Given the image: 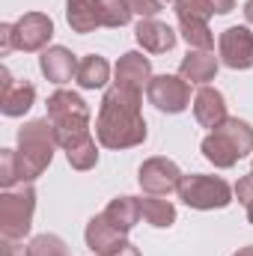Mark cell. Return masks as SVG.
<instances>
[{
    "label": "cell",
    "mask_w": 253,
    "mask_h": 256,
    "mask_svg": "<svg viewBox=\"0 0 253 256\" xmlns=\"http://www.w3.org/2000/svg\"><path fill=\"white\" fill-rule=\"evenodd\" d=\"M161 3H179V0H161Z\"/></svg>",
    "instance_id": "e575fe53"
},
{
    "label": "cell",
    "mask_w": 253,
    "mask_h": 256,
    "mask_svg": "<svg viewBox=\"0 0 253 256\" xmlns=\"http://www.w3.org/2000/svg\"><path fill=\"white\" fill-rule=\"evenodd\" d=\"M134 36L143 45V51H149V54H167V51L176 48L173 27H167L158 18H140V24L134 27Z\"/></svg>",
    "instance_id": "e0dca14e"
},
{
    "label": "cell",
    "mask_w": 253,
    "mask_h": 256,
    "mask_svg": "<svg viewBox=\"0 0 253 256\" xmlns=\"http://www.w3.org/2000/svg\"><path fill=\"white\" fill-rule=\"evenodd\" d=\"M27 256H68V248L60 236H36L30 244H27Z\"/></svg>",
    "instance_id": "603a6c76"
},
{
    "label": "cell",
    "mask_w": 253,
    "mask_h": 256,
    "mask_svg": "<svg viewBox=\"0 0 253 256\" xmlns=\"http://www.w3.org/2000/svg\"><path fill=\"white\" fill-rule=\"evenodd\" d=\"M114 256H140V250H137V248H134V244L128 242L126 248H120V250H116V254H114Z\"/></svg>",
    "instance_id": "1f68e13d"
},
{
    "label": "cell",
    "mask_w": 253,
    "mask_h": 256,
    "mask_svg": "<svg viewBox=\"0 0 253 256\" xmlns=\"http://www.w3.org/2000/svg\"><path fill=\"white\" fill-rule=\"evenodd\" d=\"M236 196H238V202L248 208V220L253 224V173L238 179V185H236Z\"/></svg>",
    "instance_id": "4316f807"
},
{
    "label": "cell",
    "mask_w": 253,
    "mask_h": 256,
    "mask_svg": "<svg viewBox=\"0 0 253 256\" xmlns=\"http://www.w3.org/2000/svg\"><path fill=\"white\" fill-rule=\"evenodd\" d=\"M250 173H253V167H250Z\"/></svg>",
    "instance_id": "d590c367"
},
{
    "label": "cell",
    "mask_w": 253,
    "mask_h": 256,
    "mask_svg": "<svg viewBox=\"0 0 253 256\" xmlns=\"http://www.w3.org/2000/svg\"><path fill=\"white\" fill-rule=\"evenodd\" d=\"M137 182H140L143 194H152V196H167L170 191H179L182 170L176 167V161L155 155V158H146V161H143Z\"/></svg>",
    "instance_id": "9c48e42d"
},
{
    "label": "cell",
    "mask_w": 253,
    "mask_h": 256,
    "mask_svg": "<svg viewBox=\"0 0 253 256\" xmlns=\"http://www.w3.org/2000/svg\"><path fill=\"white\" fill-rule=\"evenodd\" d=\"M66 21L74 33H96L104 27V0H68Z\"/></svg>",
    "instance_id": "2e32d148"
},
{
    "label": "cell",
    "mask_w": 253,
    "mask_h": 256,
    "mask_svg": "<svg viewBox=\"0 0 253 256\" xmlns=\"http://www.w3.org/2000/svg\"><path fill=\"white\" fill-rule=\"evenodd\" d=\"M244 18H248V24H253V0L244 3Z\"/></svg>",
    "instance_id": "d6a6232c"
},
{
    "label": "cell",
    "mask_w": 253,
    "mask_h": 256,
    "mask_svg": "<svg viewBox=\"0 0 253 256\" xmlns=\"http://www.w3.org/2000/svg\"><path fill=\"white\" fill-rule=\"evenodd\" d=\"M0 256H27L18 238H0Z\"/></svg>",
    "instance_id": "f546056e"
},
{
    "label": "cell",
    "mask_w": 253,
    "mask_h": 256,
    "mask_svg": "<svg viewBox=\"0 0 253 256\" xmlns=\"http://www.w3.org/2000/svg\"><path fill=\"white\" fill-rule=\"evenodd\" d=\"M176 194H179V200H182L188 208H200V212L226 208V206L232 202V188H230L220 176H202V173L182 176Z\"/></svg>",
    "instance_id": "8992f818"
},
{
    "label": "cell",
    "mask_w": 253,
    "mask_h": 256,
    "mask_svg": "<svg viewBox=\"0 0 253 256\" xmlns=\"http://www.w3.org/2000/svg\"><path fill=\"white\" fill-rule=\"evenodd\" d=\"M128 6H131V12L140 15V18H155L164 3H161V0H128Z\"/></svg>",
    "instance_id": "83f0119b"
},
{
    "label": "cell",
    "mask_w": 253,
    "mask_h": 256,
    "mask_svg": "<svg viewBox=\"0 0 253 256\" xmlns=\"http://www.w3.org/2000/svg\"><path fill=\"white\" fill-rule=\"evenodd\" d=\"M78 63L80 60H74V54L63 45L45 48L42 57H39V68L51 84H68L72 78H78Z\"/></svg>",
    "instance_id": "ac0fdd59"
},
{
    "label": "cell",
    "mask_w": 253,
    "mask_h": 256,
    "mask_svg": "<svg viewBox=\"0 0 253 256\" xmlns=\"http://www.w3.org/2000/svg\"><path fill=\"white\" fill-rule=\"evenodd\" d=\"M33 212H36V191L30 182L6 188L0 194V238L24 242V236L33 226Z\"/></svg>",
    "instance_id": "5b68a950"
},
{
    "label": "cell",
    "mask_w": 253,
    "mask_h": 256,
    "mask_svg": "<svg viewBox=\"0 0 253 256\" xmlns=\"http://www.w3.org/2000/svg\"><path fill=\"white\" fill-rule=\"evenodd\" d=\"M131 15L128 0H104V27H126Z\"/></svg>",
    "instance_id": "484cf974"
},
{
    "label": "cell",
    "mask_w": 253,
    "mask_h": 256,
    "mask_svg": "<svg viewBox=\"0 0 253 256\" xmlns=\"http://www.w3.org/2000/svg\"><path fill=\"white\" fill-rule=\"evenodd\" d=\"M212 12L200 3V0H179L176 3V21H179V33L196 51H212L214 48V33L208 27Z\"/></svg>",
    "instance_id": "52a82bcc"
},
{
    "label": "cell",
    "mask_w": 253,
    "mask_h": 256,
    "mask_svg": "<svg viewBox=\"0 0 253 256\" xmlns=\"http://www.w3.org/2000/svg\"><path fill=\"white\" fill-rule=\"evenodd\" d=\"M9 51H15V39H12V24H0V54L6 57Z\"/></svg>",
    "instance_id": "4dcf8cb0"
},
{
    "label": "cell",
    "mask_w": 253,
    "mask_h": 256,
    "mask_svg": "<svg viewBox=\"0 0 253 256\" xmlns=\"http://www.w3.org/2000/svg\"><path fill=\"white\" fill-rule=\"evenodd\" d=\"M66 158H68L72 170H92V167L98 164V149H96V140H86V143H80V146L68 149V152H66Z\"/></svg>",
    "instance_id": "cb8c5ba5"
},
{
    "label": "cell",
    "mask_w": 253,
    "mask_h": 256,
    "mask_svg": "<svg viewBox=\"0 0 253 256\" xmlns=\"http://www.w3.org/2000/svg\"><path fill=\"white\" fill-rule=\"evenodd\" d=\"M36 102V86L27 80H12L9 68L0 66V110L3 116H24Z\"/></svg>",
    "instance_id": "7c38bea8"
},
{
    "label": "cell",
    "mask_w": 253,
    "mask_h": 256,
    "mask_svg": "<svg viewBox=\"0 0 253 256\" xmlns=\"http://www.w3.org/2000/svg\"><path fill=\"white\" fill-rule=\"evenodd\" d=\"M57 134L51 120H30L18 128V149H15V158H18V170H21V185L39 179L51 161H54V152H57Z\"/></svg>",
    "instance_id": "7a4b0ae2"
},
{
    "label": "cell",
    "mask_w": 253,
    "mask_h": 256,
    "mask_svg": "<svg viewBox=\"0 0 253 256\" xmlns=\"http://www.w3.org/2000/svg\"><path fill=\"white\" fill-rule=\"evenodd\" d=\"M218 57L212 54V51H196V48H190L188 54L182 57V63H179V74L188 80V84H208V80H214V74H218Z\"/></svg>",
    "instance_id": "d6986e66"
},
{
    "label": "cell",
    "mask_w": 253,
    "mask_h": 256,
    "mask_svg": "<svg viewBox=\"0 0 253 256\" xmlns=\"http://www.w3.org/2000/svg\"><path fill=\"white\" fill-rule=\"evenodd\" d=\"M220 63L230 68H250L253 66V33L248 27H226L218 39Z\"/></svg>",
    "instance_id": "8fae6325"
},
{
    "label": "cell",
    "mask_w": 253,
    "mask_h": 256,
    "mask_svg": "<svg viewBox=\"0 0 253 256\" xmlns=\"http://www.w3.org/2000/svg\"><path fill=\"white\" fill-rule=\"evenodd\" d=\"M194 116H196V122L202 128H212V131L220 122H226L230 116H226V98H224V92L214 90V86H200L196 96H194Z\"/></svg>",
    "instance_id": "9a60e30c"
},
{
    "label": "cell",
    "mask_w": 253,
    "mask_h": 256,
    "mask_svg": "<svg viewBox=\"0 0 253 256\" xmlns=\"http://www.w3.org/2000/svg\"><path fill=\"white\" fill-rule=\"evenodd\" d=\"M54 36V21L45 12H27L12 24V39L18 51H42Z\"/></svg>",
    "instance_id": "30bf717a"
},
{
    "label": "cell",
    "mask_w": 253,
    "mask_h": 256,
    "mask_svg": "<svg viewBox=\"0 0 253 256\" xmlns=\"http://www.w3.org/2000/svg\"><path fill=\"white\" fill-rule=\"evenodd\" d=\"M250 152H253V128L244 120H238V116H230L226 122H220V126L202 140L206 161H212L220 170L236 167Z\"/></svg>",
    "instance_id": "277c9868"
},
{
    "label": "cell",
    "mask_w": 253,
    "mask_h": 256,
    "mask_svg": "<svg viewBox=\"0 0 253 256\" xmlns=\"http://www.w3.org/2000/svg\"><path fill=\"white\" fill-rule=\"evenodd\" d=\"M96 137L104 149H131L146 140V120L140 114V96L110 86L96 116Z\"/></svg>",
    "instance_id": "6da1fadb"
},
{
    "label": "cell",
    "mask_w": 253,
    "mask_h": 256,
    "mask_svg": "<svg viewBox=\"0 0 253 256\" xmlns=\"http://www.w3.org/2000/svg\"><path fill=\"white\" fill-rule=\"evenodd\" d=\"M0 185H3V191L21 185V170H18L15 149H0Z\"/></svg>",
    "instance_id": "d4e9b609"
},
{
    "label": "cell",
    "mask_w": 253,
    "mask_h": 256,
    "mask_svg": "<svg viewBox=\"0 0 253 256\" xmlns=\"http://www.w3.org/2000/svg\"><path fill=\"white\" fill-rule=\"evenodd\" d=\"M149 102L164 114H182L190 104V84L182 74H155L146 86Z\"/></svg>",
    "instance_id": "ba28073f"
},
{
    "label": "cell",
    "mask_w": 253,
    "mask_h": 256,
    "mask_svg": "<svg viewBox=\"0 0 253 256\" xmlns=\"http://www.w3.org/2000/svg\"><path fill=\"white\" fill-rule=\"evenodd\" d=\"M48 120L54 126L57 143L63 146V152L92 140V134H90V104L72 90H57V92L48 96Z\"/></svg>",
    "instance_id": "3957f363"
},
{
    "label": "cell",
    "mask_w": 253,
    "mask_h": 256,
    "mask_svg": "<svg viewBox=\"0 0 253 256\" xmlns=\"http://www.w3.org/2000/svg\"><path fill=\"white\" fill-rule=\"evenodd\" d=\"M212 15H226V12H232L236 9V0H200Z\"/></svg>",
    "instance_id": "f1b7e54d"
},
{
    "label": "cell",
    "mask_w": 253,
    "mask_h": 256,
    "mask_svg": "<svg viewBox=\"0 0 253 256\" xmlns=\"http://www.w3.org/2000/svg\"><path fill=\"white\" fill-rule=\"evenodd\" d=\"M140 212H143V220L152 224V226H158V230H167V226L176 224V206L170 200H164V196L146 194L140 200Z\"/></svg>",
    "instance_id": "44dd1931"
},
{
    "label": "cell",
    "mask_w": 253,
    "mask_h": 256,
    "mask_svg": "<svg viewBox=\"0 0 253 256\" xmlns=\"http://www.w3.org/2000/svg\"><path fill=\"white\" fill-rule=\"evenodd\" d=\"M84 238H86V248H92V254L96 256H114L120 248H126L128 244L126 232L116 230L104 214H96V218L86 224Z\"/></svg>",
    "instance_id": "5bb4252c"
},
{
    "label": "cell",
    "mask_w": 253,
    "mask_h": 256,
    "mask_svg": "<svg viewBox=\"0 0 253 256\" xmlns=\"http://www.w3.org/2000/svg\"><path fill=\"white\" fill-rule=\"evenodd\" d=\"M232 256H253V244H248V248H242L238 254H232Z\"/></svg>",
    "instance_id": "836d02e7"
},
{
    "label": "cell",
    "mask_w": 253,
    "mask_h": 256,
    "mask_svg": "<svg viewBox=\"0 0 253 256\" xmlns=\"http://www.w3.org/2000/svg\"><path fill=\"white\" fill-rule=\"evenodd\" d=\"M102 214H104L116 230H122L126 236L137 226V220L143 218V212H140V200H137V196H116V200H110L108 208H104Z\"/></svg>",
    "instance_id": "ffe728a7"
},
{
    "label": "cell",
    "mask_w": 253,
    "mask_h": 256,
    "mask_svg": "<svg viewBox=\"0 0 253 256\" xmlns=\"http://www.w3.org/2000/svg\"><path fill=\"white\" fill-rule=\"evenodd\" d=\"M114 74H116L114 86L143 96V90H146L149 80H152V63H149V57H143L140 51H128V54L120 57V63H116V72H114Z\"/></svg>",
    "instance_id": "4fadbf2b"
},
{
    "label": "cell",
    "mask_w": 253,
    "mask_h": 256,
    "mask_svg": "<svg viewBox=\"0 0 253 256\" xmlns=\"http://www.w3.org/2000/svg\"><path fill=\"white\" fill-rule=\"evenodd\" d=\"M108 78H110V66H108L104 57H98V54H90V57H84L78 63V78L74 80L84 90H102L108 84Z\"/></svg>",
    "instance_id": "7402d4cb"
}]
</instances>
